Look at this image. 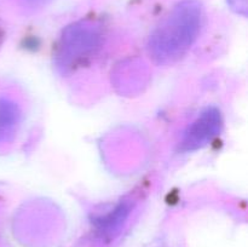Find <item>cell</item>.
Returning a JSON list of instances; mask_svg holds the SVG:
<instances>
[{"instance_id": "1", "label": "cell", "mask_w": 248, "mask_h": 247, "mask_svg": "<svg viewBox=\"0 0 248 247\" xmlns=\"http://www.w3.org/2000/svg\"><path fill=\"white\" fill-rule=\"evenodd\" d=\"M201 10L193 1L182 2L159 27L150 40L155 57H178L195 40L201 26Z\"/></svg>"}, {"instance_id": "2", "label": "cell", "mask_w": 248, "mask_h": 247, "mask_svg": "<svg viewBox=\"0 0 248 247\" xmlns=\"http://www.w3.org/2000/svg\"><path fill=\"white\" fill-rule=\"evenodd\" d=\"M222 127L220 111L215 107L205 109L186 131L179 143L181 152H193L202 148L219 133Z\"/></svg>"}, {"instance_id": "3", "label": "cell", "mask_w": 248, "mask_h": 247, "mask_svg": "<svg viewBox=\"0 0 248 247\" xmlns=\"http://www.w3.org/2000/svg\"><path fill=\"white\" fill-rule=\"evenodd\" d=\"M130 203L120 202L113 210L93 220L94 228L101 236H110L115 232H118L125 219L130 213Z\"/></svg>"}, {"instance_id": "4", "label": "cell", "mask_w": 248, "mask_h": 247, "mask_svg": "<svg viewBox=\"0 0 248 247\" xmlns=\"http://www.w3.org/2000/svg\"><path fill=\"white\" fill-rule=\"evenodd\" d=\"M18 110L12 103H0V137L11 135L18 123Z\"/></svg>"}]
</instances>
